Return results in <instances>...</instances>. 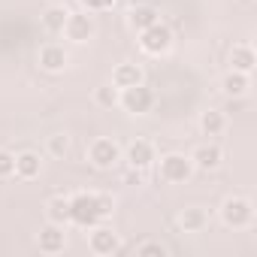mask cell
I'll use <instances>...</instances> for the list:
<instances>
[{
	"instance_id": "6da1fadb",
	"label": "cell",
	"mask_w": 257,
	"mask_h": 257,
	"mask_svg": "<svg viewBox=\"0 0 257 257\" xmlns=\"http://www.w3.org/2000/svg\"><path fill=\"white\" fill-rule=\"evenodd\" d=\"M115 212V197L112 194H100V191H79L70 197V224L76 227H94L100 221H106Z\"/></svg>"
},
{
	"instance_id": "7a4b0ae2",
	"label": "cell",
	"mask_w": 257,
	"mask_h": 257,
	"mask_svg": "<svg viewBox=\"0 0 257 257\" xmlns=\"http://www.w3.org/2000/svg\"><path fill=\"white\" fill-rule=\"evenodd\" d=\"M158 179L164 182V185H185L197 170H194V164H191V158L185 155V152H167V155H161L158 161Z\"/></svg>"
},
{
	"instance_id": "3957f363",
	"label": "cell",
	"mask_w": 257,
	"mask_h": 257,
	"mask_svg": "<svg viewBox=\"0 0 257 257\" xmlns=\"http://www.w3.org/2000/svg\"><path fill=\"white\" fill-rule=\"evenodd\" d=\"M218 218H221L224 227H230V230H248V227L254 224V203H251L248 197H242V194H233V197H227V200L221 203Z\"/></svg>"
},
{
	"instance_id": "277c9868",
	"label": "cell",
	"mask_w": 257,
	"mask_h": 257,
	"mask_svg": "<svg viewBox=\"0 0 257 257\" xmlns=\"http://www.w3.org/2000/svg\"><path fill=\"white\" fill-rule=\"evenodd\" d=\"M155 103H158V94H155L146 82H140V85H134V88H121V94H118V106H121L127 115H134V118L149 115V112L155 109Z\"/></svg>"
},
{
	"instance_id": "5b68a950",
	"label": "cell",
	"mask_w": 257,
	"mask_h": 257,
	"mask_svg": "<svg viewBox=\"0 0 257 257\" xmlns=\"http://www.w3.org/2000/svg\"><path fill=\"white\" fill-rule=\"evenodd\" d=\"M85 158L94 170H112L121 164V146L112 137H94L85 149Z\"/></svg>"
},
{
	"instance_id": "8992f818",
	"label": "cell",
	"mask_w": 257,
	"mask_h": 257,
	"mask_svg": "<svg viewBox=\"0 0 257 257\" xmlns=\"http://www.w3.org/2000/svg\"><path fill=\"white\" fill-rule=\"evenodd\" d=\"M61 37L70 40V43H76V46H85L88 40H94V37H97L94 13H88V10L70 13V16H67V25H64V31H61Z\"/></svg>"
},
{
	"instance_id": "52a82bcc",
	"label": "cell",
	"mask_w": 257,
	"mask_h": 257,
	"mask_svg": "<svg viewBox=\"0 0 257 257\" xmlns=\"http://www.w3.org/2000/svg\"><path fill=\"white\" fill-rule=\"evenodd\" d=\"M88 251L94 257H112L121 251V236L115 233V227H106L103 221L88 227Z\"/></svg>"
},
{
	"instance_id": "ba28073f",
	"label": "cell",
	"mask_w": 257,
	"mask_h": 257,
	"mask_svg": "<svg viewBox=\"0 0 257 257\" xmlns=\"http://www.w3.org/2000/svg\"><path fill=\"white\" fill-rule=\"evenodd\" d=\"M137 43H140V49H143L146 55L158 58V55H167V52L173 49V31H170L164 22H158V25L140 31V40H137Z\"/></svg>"
},
{
	"instance_id": "9c48e42d",
	"label": "cell",
	"mask_w": 257,
	"mask_h": 257,
	"mask_svg": "<svg viewBox=\"0 0 257 257\" xmlns=\"http://www.w3.org/2000/svg\"><path fill=\"white\" fill-rule=\"evenodd\" d=\"M121 161H127V167H134V170H149L158 161V149L152 140L137 137L127 149H121Z\"/></svg>"
},
{
	"instance_id": "30bf717a",
	"label": "cell",
	"mask_w": 257,
	"mask_h": 257,
	"mask_svg": "<svg viewBox=\"0 0 257 257\" xmlns=\"http://www.w3.org/2000/svg\"><path fill=\"white\" fill-rule=\"evenodd\" d=\"M37 64H40V70H46V73H64L67 64H70V55H67L64 43L49 40V43L40 46V52H37Z\"/></svg>"
},
{
	"instance_id": "8fae6325",
	"label": "cell",
	"mask_w": 257,
	"mask_h": 257,
	"mask_svg": "<svg viewBox=\"0 0 257 257\" xmlns=\"http://www.w3.org/2000/svg\"><path fill=\"white\" fill-rule=\"evenodd\" d=\"M37 248H40V254H46V257L64 254V248H67V227L46 221V227L37 233Z\"/></svg>"
},
{
	"instance_id": "7c38bea8",
	"label": "cell",
	"mask_w": 257,
	"mask_h": 257,
	"mask_svg": "<svg viewBox=\"0 0 257 257\" xmlns=\"http://www.w3.org/2000/svg\"><path fill=\"white\" fill-rule=\"evenodd\" d=\"M191 164H194V170H203V173H212V170H218L221 164H224V149L215 143V140H209V143H200L191 155Z\"/></svg>"
},
{
	"instance_id": "4fadbf2b",
	"label": "cell",
	"mask_w": 257,
	"mask_h": 257,
	"mask_svg": "<svg viewBox=\"0 0 257 257\" xmlns=\"http://www.w3.org/2000/svg\"><path fill=\"white\" fill-rule=\"evenodd\" d=\"M109 82H112L118 91H121V88H134V85L146 82V70H143V64H137V61H121V64L112 67Z\"/></svg>"
},
{
	"instance_id": "5bb4252c",
	"label": "cell",
	"mask_w": 257,
	"mask_h": 257,
	"mask_svg": "<svg viewBox=\"0 0 257 257\" xmlns=\"http://www.w3.org/2000/svg\"><path fill=\"white\" fill-rule=\"evenodd\" d=\"M254 64H257V52H254L251 40H239V43H233V49H230V70L254 73Z\"/></svg>"
},
{
	"instance_id": "9a60e30c",
	"label": "cell",
	"mask_w": 257,
	"mask_h": 257,
	"mask_svg": "<svg viewBox=\"0 0 257 257\" xmlns=\"http://www.w3.org/2000/svg\"><path fill=\"white\" fill-rule=\"evenodd\" d=\"M176 224H179L182 233H203V230L209 227V212H206L203 206H185V209L179 212Z\"/></svg>"
},
{
	"instance_id": "2e32d148",
	"label": "cell",
	"mask_w": 257,
	"mask_h": 257,
	"mask_svg": "<svg viewBox=\"0 0 257 257\" xmlns=\"http://www.w3.org/2000/svg\"><path fill=\"white\" fill-rule=\"evenodd\" d=\"M221 91H224V97H230V100H242V97L251 91V73L230 70V73L221 79Z\"/></svg>"
},
{
	"instance_id": "e0dca14e",
	"label": "cell",
	"mask_w": 257,
	"mask_h": 257,
	"mask_svg": "<svg viewBox=\"0 0 257 257\" xmlns=\"http://www.w3.org/2000/svg\"><path fill=\"white\" fill-rule=\"evenodd\" d=\"M40 173H43V158L37 152H19L16 155V179L34 182V179H40Z\"/></svg>"
},
{
	"instance_id": "ac0fdd59",
	"label": "cell",
	"mask_w": 257,
	"mask_h": 257,
	"mask_svg": "<svg viewBox=\"0 0 257 257\" xmlns=\"http://www.w3.org/2000/svg\"><path fill=\"white\" fill-rule=\"evenodd\" d=\"M161 22V13H158V7H152V4H140V7H134L131 13H127V28L131 31H146V28H152V25H158Z\"/></svg>"
},
{
	"instance_id": "d6986e66",
	"label": "cell",
	"mask_w": 257,
	"mask_h": 257,
	"mask_svg": "<svg viewBox=\"0 0 257 257\" xmlns=\"http://www.w3.org/2000/svg\"><path fill=\"white\" fill-rule=\"evenodd\" d=\"M67 16H70V10H67L64 4H52V7H46V13L40 16V25H43V31H46L49 37H61L64 25H67Z\"/></svg>"
},
{
	"instance_id": "ffe728a7",
	"label": "cell",
	"mask_w": 257,
	"mask_h": 257,
	"mask_svg": "<svg viewBox=\"0 0 257 257\" xmlns=\"http://www.w3.org/2000/svg\"><path fill=\"white\" fill-rule=\"evenodd\" d=\"M197 124H200V134L203 137L215 140V137H221L227 131V115L221 109H206V112H200V121Z\"/></svg>"
},
{
	"instance_id": "44dd1931",
	"label": "cell",
	"mask_w": 257,
	"mask_h": 257,
	"mask_svg": "<svg viewBox=\"0 0 257 257\" xmlns=\"http://www.w3.org/2000/svg\"><path fill=\"white\" fill-rule=\"evenodd\" d=\"M46 221L61 224V227H70V197L52 194V197L46 200Z\"/></svg>"
},
{
	"instance_id": "7402d4cb",
	"label": "cell",
	"mask_w": 257,
	"mask_h": 257,
	"mask_svg": "<svg viewBox=\"0 0 257 257\" xmlns=\"http://www.w3.org/2000/svg\"><path fill=\"white\" fill-rule=\"evenodd\" d=\"M118 94H121V91H118L112 82H103V85H97V88H94V94H91V97H94V103H97V106H103V109H115V106H118Z\"/></svg>"
},
{
	"instance_id": "603a6c76",
	"label": "cell",
	"mask_w": 257,
	"mask_h": 257,
	"mask_svg": "<svg viewBox=\"0 0 257 257\" xmlns=\"http://www.w3.org/2000/svg\"><path fill=\"white\" fill-rule=\"evenodd\" d=\"M70 149H73V140H70V134H52L49 140H46V152H49V158H67L70 155Z\"/></svg>"
},
{
	"instance_id": "cb8c5ba5",
	"label": "cell",
	"mask_w": 257,
	"mask_h": 257,
	"mask_svg": "<svg viewBox=\"0 0 257 257\" xmlns=\"http://www.w3.org/2000/svg\"><path fill=\"white\" fill-rule=\"evenodd\" d=\"M134 254H137V257H167L170 248H167L164 242H158V239H146V242L134 245Z\"/></svg>"
},
{
	"instance_id": "d4e9b609",
	"label": "cell",
	"mask_w": 257,
	"mask_h": 257,
	"mask_svg": "<svg viewBox=\"0 0 257 257\" xmlns=\"http://www.w3.org/2000/svg\"><path fill=\"white\" fill-rule=\"evenodd\" d=\"M16 176V155L10 149H0V182Z\"/></svg>"
},
{
	"instance_id": "484cf974",
	"label": "cell",
	"mask_w": 257,
	"mask_h": 257,
	"mask_svg": "<svg viewBox=\"0 0 257 257\" xmlns=\"http://www.w3.org/2000/svg\"><path fill=\"white\" fill-rule=\"evenodd\" d=\"M79 7L88 10V13H94V16H100V13H109L115 7V0H79Z\"/></svg>"
}]
</instances>
